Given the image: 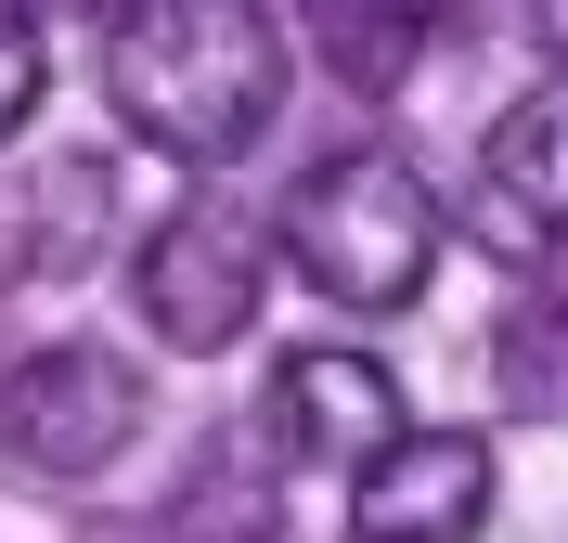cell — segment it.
Segmentation results:
<instances>
[{"label":"cell","instance_id":"cell-1","mask_svg":"<svg viewBox=\"0 0 568 543\" xmlns=\"http://www.w3.org/2000/svg\"><path fill=\"white\" fill-rule=\"evenodd\" d=\"M104 91L155 155L220 169L284 104V27L246 13V0H142V13L104 27Z\"/></svg>","mask_w":568,"mask_h":543},{"label":"cell","instance_id":"cell-2","mask_svg":"<svg viewBox=\"0 0 568 543\" xmlns=\"http://www.w3.org/2000/svg\"><path fill=\"white\" fill-rule=\"evenodd\" d=\"M284 259L311 272L336 311H400V298L439 272V194H426L400 155H323L284 208Z\"/></svg>","mask_w":568,"mask_h":543},{"label":"cell","instance_id":"cell-3","mask_svg":"<svg viewBox=\"0 0 568 543\" xmlns=\"http://www.w3.org/2000/svg\"><path fill=\"white\" fill-rule=\"evenodd\" d=\"M258 285H272V247L233 208H181L142 247V324L169 336V350H233L258 324Z\"/></svg>","mask_w":568,"mask_h":543},{"label":"cell","instance_id":"cell-4","mask_svg":"<svg viewBox=\"0 0 568 543\" xmlns=\"http://www.w3.org/2000/svg\"><path fill=\"white\" fill-rule=\"evenodd\" d=\"M130 428H142V389L116 350H39L0 375V453L39 479H91Z\"/></svg>","mask_w":568,"mask_h":543},{"label":"cell","instance_id":"cell-5","mask_svg":"<svg viewBox=\"0 0 568 543\" xmlns=\"http://www.w3.org/2000/svg\"><path fill=\"white\" fill-rule=\"evenodd\" d=\"M478 233L504 259H556L568 247V78L517 91L478 143Z\"/></svg>","mask_w":568,"mask_h":543},{"label":"cell","instance_id":"cell-6","mask_svg":"<svg viewBox=\"0 0 568 543\" xmlns=\"http://www.w3.org/2000/svg\"><path fill=\"white\" fill-rule=\"evenodd\" d=\"M272 440H284V453H311V466L375 479L414 428H400L388 362H362V350H284V375H272Z\"/></svg>","mask_w":568,"mask_h":543},{"label":"cell","instance_id":"cell-7","mask_svg":"<svg viewBox=\"0 0 568 543\" xmlns=\"http://www.w3.org/2000/svg\"><path fill=\"white\" fill-rule=\"evenodd\" d=\"M478 517H491V440L414 428L388 466L362 479L349 531H362V543H478Z\"/></svg>","mask_w":568,"mask_h":543},{"label":"cell","instance_id":"cell-8","mask_svg":"<svg viewBox=\"0 0 568 543\" xmlns=\"http://www.w3.org/2000/svg\"><path fill=\"white\" fill-rule=\"evenodd\" d=\"M311 39L362 78V91H388V78L414 66V39H426V27H414V13H311Z\"/></svg>","mask_w":568,"mask_h":543},{"label":"cell","instance_id":"cell-9","mask_svg":"<svg viewBox=\"0 0 568 543\" xmlns=\"http://www.w3.org/2000/svg\"><path fill=\"white\" fill-rule=\"evenodd\" d=\"M27 104H39V13L0 0V143L27 130Z\"/></svg>","mask_w":568,"mask_h":543},{"label":"cell","instance_id":"cell-10","mask_svg":"<svg viewBox=\"0 0 568 543\" xmlns=\"http://www.w3.org/2000/svg\"><path fill=\"white\" fill-rule=\"evenodd\" d=\"M530 27H542V39H556V52H568V13H530Z\"/></svg>","mask_w":568,"mask_h":543}]
</instances>
